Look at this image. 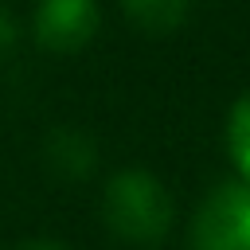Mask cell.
<instances>
[{"mask_svg": "<svg viewBox=\"0 0 250 250\" xmlns=\"http://www.w3.org/2000/svg\"><path fill=\"white\" fill-rule=\"evenodd\" d=\"M102 219H105V227H109V234L117 242H129V246H160L168 238V230H172L176 207H172L168 188L152 172L129 168V172H117L105 184Z\"/></svg>", "mask_w": 250, "mask_h": 250, "instance_id": "6da1fadb", "label": "cell"}, {"mask_svg": "<svg viewBox=\"0 0 250 250\" xmlns=\"http://www.w3.org/2000/svg\"><path fill=\"white\" fill-rule=\"evenodd\" d=\"M191 250H250V184L215 188L191 219Z\"/></svg>", "mask_w": 250, "mask_h": 250, "instance_id": "7a4b0ae2", "label": "cell"}, {"mask_svg": "<svg viewBox=\"0 0 250 250\" xmlns=\"http://www.w3.org/2000/svg\"><path fill=\"white\" fill-rule=\"evenodd\" d=\"M98 0H39L35 4V39L43 51L70 55L98 35Z\"/></svg>", "mask_w": 250, "mask_h": 250, "instance_id": "3957f363", "label": "cell"}, {"mask_svg": "<svg viewBox=\"0 0 250 250\" xmlns=\"http://www.w3.org/2000/svg\"><path fill=\"white\" fill-rule=\"evenodd\" d=\"M43 168L62 180V184H82L94 176L98 168V145L90 133L74 129V125H59L47 133L43 141Z\"/></svg>", "mask_w": 250, "mask_h": 250, "instance_id": "277c9868", "label": "cell"}, {"mask_svg": "<svg viewBox=\"0 0 250 250\" xmlns=\"http://www.w3.org/2000/svg\"><path fill=\"white\" fill-rule=\"evenodd\" d=\"M121 8L145 35H172L191 16V0H121Z\"/></svg>", "mask_w": 250, "mask_h": 250, "instance_id": "5b68a950", "label": "cell"}, {"mask_svg": "<svg viewBox=\"0 0 250 250\" xmlns=\"http://www.w3.org/2000/svg\"><path fill=\"white\" fill-rule=\"evenodd\" d=\"M227 148H230L234 168L250 184V90H242V98L230 105V117H227Z\"/></svg>", "mask_w": 250, "mask_h": 250, "instance_id": "8992f818", "label": "cell"}, {"mask_svg": "<svg viewBox=\"0 0 250 250\" xmlns=\"http://www.w3.org/2000/svg\"><path fill=\"white\" fill-rule=\"evenodd\" d=\"M12 43H16V23H12V16L0 8V55H4Z\"/></svg>", "mask_w": 250, "mask_h": 250, "instance_id": "52a82bcc", "label": "cell"}, {"mask_svg": "<svg viewBox=\"0 0 250 250\" xmlns=\"http://www.w3.org/2000/svg\"><path fill=\"white\" fill-rule=\"evenodd\" d=\"M16 250H70V246L66 242H55V238H31V242H23Z\"/></svg>", "mask_w": 250, "mask_h": 250, "instance_id": "ba28073f", "label": "cell"}]
</instances>
